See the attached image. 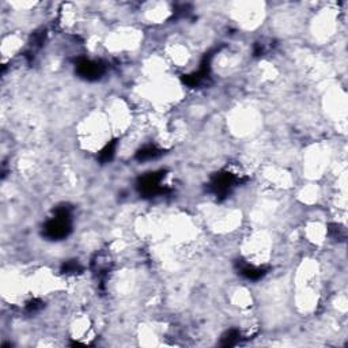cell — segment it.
I'll list each match as a JSON object with an SVG mask.
<instances>
[{
	"label": "cell",
	"instance_id": "1",
	"mask_svg": "<svg viewBox=\"0 0 348 348\" xmlns=\"http://www.w3.org/2000/svg\"><path fill=\"white\" fill-rule=\"evenodd\" d=\"M71 233V211L67 206L56 210V215L44 226V235L52 241H59L68 237Z\"/></svg>",
	"mask_w": 348,
	"mask_h": 348
},
{
	"label": "cell",
	"instance_id": "2",
	"mask_svg": "<svg viewBox=\"0 0 348 348\" xmlns=\"http://www.w3.org/2000/svg\"><path fill=\"white\" fill-rule=\"evenodd\" d=\"M165 177L163 172H159V173H150L141 177L140 181H139V190L140 193H143L144 196H157V195H162L165 192H168V189L162 186V179Z\"/></svg>",
	"mask_w": 348,
	"mask_h": 348
},
{
	"label": "cell",
	"instance_id": "3",
	"mask_svg": "<svg viewBox=\"0 0 348 348\" xmlns=\"http://www.w3.org/2000/svg\"><path fill=\"white\" fill-rule=\"evenodd\" d=\"M235 184H238V178L231 173H219L212 178L210 184V190L218 197H224L230 193V190L233 189Z\"/></svg>",
	"mask_w": 348,
	"mask_h": 348
},
{
	"label": "cell",
	"instance_id": "4",
	"mask_svg": "<svg viewBox=\"0 0 348 348\" xmlns=\"http://www.w3.org/2000/svg\"><path fill=\"white\" fill-rule=\"evenodd\" d=\"M76 72H78V75L86 81H97L103 75L105 65L101 61L82 59L76 64Z\"/></svg>",
	"mask_w": 348,
	"mask_h": 348
},
{
	"label": "cell",
	"instance_id": "5",
	"mask_svg": "<svg viewBox=\"0 0 348 348\" xmlns=\"http://www.w3.org/2000/svg\"><path fill=\"white\" fill-rule=\"evenodd\" d=\"M161 155H162V150H159L158 147L146 146L136 152V159L140 162H146V161H151V159H155Z\"/></svg>",
	"mask_w": 348,
	"mask_h": 348
},
{
	"label": "cell",
	"instance_id": "6",
	"mask_svg": "<svg viewBox=\"0 0 348 348\" xmlns=\"http://www.w3.org/2000/svg\"><path fill=\"white\" fill-rule=\"evenodd\" d=\"M239 272H241L242 276L249 279V280H259V279H261V277L266 273L264 268L249 265V264H245V265L241 266V268H239Z\"/></svg>",
	"mask_w": 348,
	"mask_h": 348
},
{
	"label": "cell",
	"instance_id": "7",
	"mask_svg": "<svg viewBox=\"0 0 348 348\" xmlns=\"http://www.w3.org/2000/svg\"><path fill=\"white\" fill-rule=\"evenodd\" d=\"M114 151H116V141H112V143H109L108 146H105L102 151L99 152V161L103 163L112 161Z\"/></svg>",
	"mask_w": 348,
	"mask_h": 348
},
{
	"label": "cell",
	"instance_id": "8",
	"mask_svg": "<svg viewBox=\"0 0 348 348\" xmlns=\"http://www.w3.org/2000/svg\"><path fill=\"white\" fill-rule=\"evenodd\" d=\"M239 332L237 331V329H231V331H228L226 335H224V337H223V343L222 346H224V347H231V346H234V344H237L239 340Z\"/></svg>",
	"mask_w": 348,
	"mask_h": 348
},
{
	"label": "cell",
	"instance_id": "9",
	"mask_svg": "<svg viewBox=\"0 0 348 348\" xmlns=\"http://www.w3.org/2000/svg\"><path fill=\"white\" fill-rule=\"evenodd\" d=\"M78 271H81V266L76 261H68L63 265V273H75Z\"/></svg>",
	"mask_w": 348,
	"mask_h": 348
}]
</instances>
